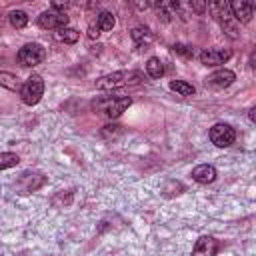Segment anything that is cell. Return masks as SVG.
I'll list each match as a JSON object with an SVG mask.
<instances>
[{"label":"cell","instance_id":"1","mask_svg":"<svg viewBox=\"0 0 256 256\" xmlns=\"http://www.w3.org/2000/svg\"><path fill=\"white\" fill-rule=\"evenodd\" d=\"M144 82V74L138 70H120V72H112L106 74L102 78L96 80V88L98 90H112V88H120V86H128V84H140Z\"/></svg>","mask_w":256,"mask_h":256},{"label":"cell","instance_id":"2","mask_svg":"<svg viewBox=\"0 0 256 256\" xmlns=\"http://www.w3.org/2000/svg\"><path fill=\"white\" fill-rule=\"evenodd\" d=\"M208 10L214 16V20L220 22V26L228 32V36L238 38V28H236V24H232V14H230V4L228 2H210Z\"/></svg>","mask_w":256,"mask_h":256},{"label":"cell","instance_id":"3","mask_svg":"<svg viewBox=\"0 0 256 256\" xmlns=\"http://www.w3.org/2000/svg\"><path fill=\"white\" fill-rule=\"evenodd\" d=\"M42 94H44V80H42L40 74H32V76L22 84V88H20V98H22V102L28 104V106L38 104L40 98H42Z\"/></svg>","mask_w":256,"mask_h":256},{"label":"cell","instance_id":"4","mask_svg":"<svg viewBox=\"0 0 256 256\" xmlns=\"http://www.w3.org/2000/svg\"><path fill=\"white\" fill-rule=\"evenodd\" d=\"M18 62L22 66H36L40 64L44 58H46V50L42 48V44L38 42H30V44H24L20 50H18Z\"/></svg>","mask_w":256,"mask_h":256},{"label":"cell","instance_id":"5","mask_svg":"<svg viewBox=\"0 0 256 256\" xmlns=\"http://www.w3.org/2000/svg\"><path fill=\"white\" fill-rule=\"evenodd\" d=\"M132 104L130 96H112V98H104L98 102V108L102 114H106L108 118H118L128 106Z\"/></svg>","mask_w":256,"mask_h":256},{"label":"cell","instance_id":"6","mask_svg":"<svg viewBox=\"0 0 256 256\" xmlns=\"http://www.w3.org/2000/svg\"><path fill=\"white\" fill-rule=\"evenodd\" d=\"M210 140L214 146L218 148H228L230 144H234L236 140V132L230 124H224V122H218L210 128Z\"/></svg>","mask_w":256,"mask_h":256},{"label":"cell","instance_id":"7","mask_svg":"<svg viewBox=\"0 0 256 256\" xmlns=\"http://www.w3.org/2000/svg\"><path fill=\"white\" fill-rule=\"evenodd\" d=\"M68 20H70L68 14L62 10H46L38 16V26L44 30H60V28H66Z\"/></svg>","mask_w":256,"mask_h":256},{"label":"cell","instance_id":"8","mask_svg":"<svg viewBox=\"0 0 256 256\" xmlns=\"http://www.w3.org/2000/svg\"><path fill=\"white\" fill-rule=\"evenodd\" d=\"M232 56V50L230 48H208V50H202L198 54L200 62L204 66H218V64H224L228 58Z\"/></svg>","mask_w":256,"mask_h":256},{"label":"cell","instance_id":"9","mask_svg":"<svg viewBox=\"0 0 256 256\" xmlns=\"http://www.w3.org/2000/svg\"><path fill=\"white\" fill-rule=\"evenodd\" d=\"M230 14L236 22H250L252 14H254V2H248V0H234L230 4Z\"/></svg>","mask_w":256,"mask_h":256},{"label":"cell","instance_id":"10","mask_svg":"<svg viewBox=\"0 0 256 256\" xmlns=\"http://www.w3.org/2000/svg\"><path fill=\"white\" fill-rule=\"evenodd\" d=\"M234 72L232 70H218V72H214V74H210L204 82H206V86H210V88H226V86H230L232 82H234Z\"/></svg>","mask_w":256,"mask_h":256},{"label":"cell","instance_id":"11","mask_svg":"<svg viewBox=\"0 0 256 256\" xmlns=\"http://www.w3.org/2000/svg\"><path fill=\"white\" fill-rule=\"evenodd\" d=\"M216 250H218V242L212 236H202L196 240L192 256H214Z\"/></svg>","mask_w":256,"mask_h":256},{"label":"cell","instance_id":"12","mask_svg":"<svg viewBox=\"0 0 256 256\" xmlns=\"http://www.w3.org/2000/svg\"><path fill=\"white\" fill-rule=\"evenodd\" d=\"M192 178L200 184H210L216 180V168L210 166V164H200L192 170Z\"/></svg>","mask_w":256,"mask_h":256},{"label":"cell","instance_id":"13","mask_svg":"<svg viewBox=\"0 0 256 256\" xmlns=\"http://www.w3.org/2000/svg\"><path fill=\"white\" fill-rule=\"evenodd\" d=\"M114 24H116V20H114V14H112V12H100L98 18H96V26H98L100 32H102V30H104V32H106V30H112Z\"/></svg>","mask_w":256,"mask_h":256},{"label":"cell","instance_id":"14","mask_svg":"<svg viewBox=\"0 0 256 256\" xmlns=\"http://www.w3.org/2000/svg\"><path fill=\"white\" fill-rule=\"evenodd\" d=\"M132 40L138 44V46H148L152 42V34L148 28H134L132 30Z\"/></svg>","mask_w":256,"mask_h":256},{"label":"cell","instance_id":"15","mask_svg":"<svg viewBox=\"0 0 256 256\" xmlns=\"http://www.w3.org/2000/svg\"><path fill=\"white\" fill-rule=\"evenodd\" d=\"M56 40H60V42H66V44H74L76 40H78V32L74 30V28H60V30H56Z\"/></svg>","mask_w":256,"mask_h":256},{"label":"cell","instance_id":"16","mask_svg":"<svg viewBox=\"0 0 256 256\" xmlns=\"http://www.w3.org/2000/svg\"><path fill=\"white\" fill-rule=\"evenodd\" d=\"M0 86H4L8 90H20L22 88V84L18 82V78L14 74H10V72H0Z\"/></svg>","mask_w":256,"mask_h":256},{"label":"cell","instance_id":"17","mask_svg":"<svg viewBox=\"0 0 256 256\" xmlns=\"http://www.w3.org/2000/svg\"><path fill=\"white\" fill-rule=\"evenodd\" d=\"M146 72L152 76V78H160L164 74V64L160 62V58H150L146 62Z\"/></svg>","mask_w":256,"mask_h":256},{"label":"cell","instance_id":"18","mask_svg":"<svg viewBox=\"0 0 256 256\" xmlns=\"http://www.w3.org/2000/svg\"><path fill=\"white\" fill-rule=\"evenodd\" d=\"M170 90H174V92H178L182 96H192L194 94V86L184 82V80H172L170 82Z\"/></svg>","mask_w":256,"mask_h":256},{"label":"cell","instance_id":"19","mask_svg":"<svg viewBox=\"0 0 256 256\" xmlns=\"http://www.w3.org/2000/svg\"><path fill=\"white\" fill-rule=\"evenodd\" d=\"M8 20H10V24H12L14 28H24V26L28 24V16H26V12H22V10H12V12L8 14Z\"/></svg>","mask_w":256,"mask_h":256},{"label":"cell","instance_id":"20","mask_svg":"<svg viewBox=\"0 0 256 256\" xmlns=\"http://www.w3.org/2000/svg\"><path fill=\"white\" fill-rule=\"evenodd\" d=\"M20 162V158L14 154V152H0V170H6V168H12Z\"/></svg>","mask_w":256,"mask_h":256},{"label":"cell","instance_id":"21","mask_svg":"<svg viewBox=\"0 0 256 256\" xmlns=\"http://www.w3.org/2000/svg\"><path fill=\"white\" fill-rule=\"evenodd\" d=\"M174 52L184 56V58H192L194 56V50L190 46H186V44H174Z\"/></svg>","mask_w":256,"mask_h":256},{"label":"cell","instance_id":"22","mask_svg":"<svg viewBox=\"0 0 256 256\" xmlns=\"http://www.w3.org/2000/svg\"><path fill=\"white\" fill-rule=\"evenodd\" d=\"M98 34H100L98 26H96V24H90V26H88V38H98Z\"/></svg>","mask_w":256,"mask_h":256}]
</instances>
